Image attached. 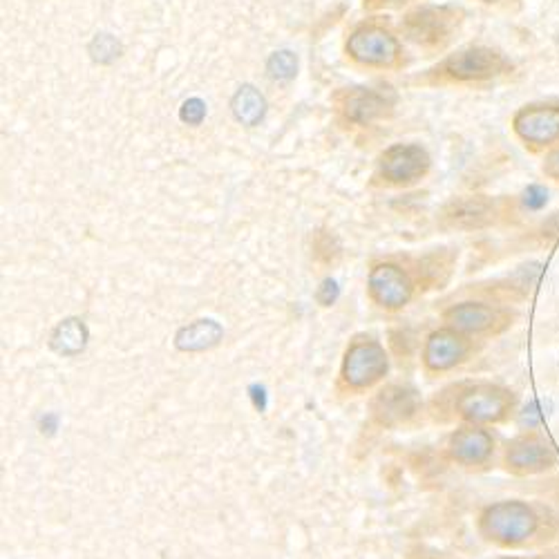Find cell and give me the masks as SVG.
<instances>
[{"label": "cell", "instance_id": "obj_26", "mask_svg": "<svg viewBox=\"0 0 559 559\" xmlns=\"http://www.w3.org/2000/svg\"><path fill=\"white\" fill-rule=\"evenodd\" d=\"M544 173L549 175L551 179L559 181V146L555 148V150L546 157V164H544Z\"/></svg>", "mask_w": 559, "mask_h": 559}, {"label": "cell", "instance_id": "obj_27", "mask_svg": "<svg viewBox=\"0 0 559 559\" xmlns=\"http://www.w3.org/2000/svg\"><path fill=\"white\" fill-rule=\"evenodd\" d=\"M486 3H499V0H486Z\"/></svg>", "mask_w": 559, "mask_h": 559}, {"label": "cell", "instance_id": "obj_12", "mask_svg": "<svg viewBox=\"0 0 559 559\" xmlns=\"http://www.w3.org/2000/svg\"><path fill=\"white\" fill-rule=\"evenodd\" d=\"M467 353H470V342L465 340L463 334L448 327L430 334L425 342L423 360L427 365V369L432 372H448L456 367V365H461L467 358Z\"/></svg>", "mask_w": 559, "mask_h": 559}, {"label": "cell", "instance_id": "obj_20", "mask_svg": "<svg viewBox=\"0 0 559 559\" xmlns=\"http://www.w3.org/2000/svg\"><path fill=\"white\" fill-rule=\"evenodd\" d=\"M267 72L271 78H276V81H289V78H293L295 72H298V59H295L293 52L280 50L276 54H271V59L267 63Z\"/></svg>", "mask_w": 559, "mask_h": 559}, {"label": "cell", "instance_id": "obj_13", "mask_svg": "<svg viewBox=\"0 0 559 559\" xmlns=\"http://www.w3.org/2000/svg\"><path fill=\"white\" fill-rule=\"evenodd\" d=\"M369 291L385 309H398L412 298V282L398 267L381 264L369 273Z\"/></svg>", "mask_w": 559, "mask_h": 559}, {"label": "cell", "instance_id": "obj_4", "mask_svg": "<svg viewBox=\"0 0 559 559\" xmlns=\"http://www.w3.org/2000/svg\"><path fill=\"white\" fill-rule=\"evenodd\" d=\"M456 14L448 7H418L405 18V34L418 45H443L456 27Z\"/></svg>", "mask_w": 559, "mask_h": 559}, {"label": "cell", "instance_id": "obj_3", "mask_svg": "<svg viewBox=\"0 0 559 559\" xmlns=\"http://www.w3.org/2000/svg\"><path fill=\"white\" fill-rule=\"evenodd\" d=\"M504 463L512 474H544L557 465V452L539 430H526L506 443Z\"/></svg>", "mask_w": 559, "mask_h": 559}, {"label": "cell", "instance_id": "obj_7", "mask_svg": "<svg viewBox=\"0 0 559 559\" xmlns=\"http://www.w3.org/2000/svg\"><path fill=\"white\" fill-rule=\"evenodd\" d=\"M347 52L365 65H392L398 59V41L387 29L367 25L351 34Z\"/></svg>", "mask_w": 559, "mask_h": 559}, {"label": "cell", "instance_id": "obj_21", "mask_svg": "<svg viewBox=\"0 0 559 559\" xmlns=\"http://www.w3.org/2000/svg\"><path fill=\"white\" fill-rule=\"evenodd\" d=\"M90 56H92V61L108 65L121 56V43L112 34H97L90 43Z\"/></svg>", "mask_w": 559, "mask_h": 559}, {"label": "cell", "instance_id": "obj_25", "mask_svg": "<svg viewBox=\"0 0 559 559\" xmlns=\"http://www.w3.org/2000/svg\"><path fill=\"white\" fill-rule=\"evenodd\" d=\"M336 298H338V284L334 280H325L323 287L318 289V300H320L325 306H329V304L336 302Z\"/></svg>", "mask_w": 559, "mask_h": 559}, {"label": "cell", "instance_id": "obj_1", "mask_svg": "<svg viewBox=\"0 0 559 559\" xmlns=\"http://www.w3.org/2000/svg\"><path fill=\"white\" fill-rule=\"evenodd\" d=\"M479 530L497 546L519 549L532 542L542 530V517L526 501L504 499L490 504L479 515Z\"/></svg>", "mask_w": 559, "mask_h": 559}, {"label": "cell", "instance_id": "obj_6", "mask_svg": "<svg viewBox=\"0 0 559 559\" xmlns=\"http://www.w3.org/2000/svg\"><path fill=\"white\" fill-rule=\"evenodd\" d=\"M387 372V356L378 342H356L351 345L345 362H342V376L351 387H369L381 381Z\"/></svg>", "mask_w": 559, "mask_h": 559}, {"label": "cell", "instance_id": "obj_11", "mask_svg": "<svg viewBox=\"0 0 559 559\" xmlns=\"http://www.w3.org/2000/svg\"><path fill=\"white\" fill-rule=\"evenodd\" d=\"M448 452L456 463L486 465L495 452V439L483 425L467 423L450 437Z\"/></svg>", "mask_w": 559, "mask_h": 559}, {"label": "cell", "instance_id": "obj_16", "mask_svg": "<svg viewBox=\"0 0 559 559\" xmlns=\"http://www.w3.org/2000/svg\"><path fill=\"white\" fill-rule=\"evenodd\" d=\"M387 110V101L383 94L372 92V90H353L345 97V104H342V112L351 123H360L367 125L374 119L383 117Z\"/></svg>", "mask_w": 559, "mask_h": 559}, {"label": "cell", "instance_id": "obj_19", "mask_svg": "<svg viewBox=\"0 0 559 559\" xmlns=\"http://www.w3.org/2000/svg\"><path fill=\"white\" fill-rule=\"evenodd\" d=\"M231 110L242 125H257L267 114V101L253 85H242L231 101Z\"/></svg>", "mask_w": 559, "mask_h": 559}, {"label": "cell", "instance_id": "obj_17", "mask_svg": "<svg viewBox=\"0 0 559 559\" xmlns=\"http://www.w3.org/2000/svg\"><path fill=\"white\" fill-rule=\"evenodd\" d=\"M224 336V329L215 320H197L184 329H179L175 345L181 351H204L215 347Z\"/></svg>", "mask_w": 559, "mask_h": 559}, {"label": "cell", "instance_id": "obj_22", "mask_svg": "<svg viewBox=\"0 0 559 559\" xmlns=\"http://www.w3.org/2000/svg\"><path fill=\"white\" fill-rule=\"evenodd\" d=\"M204 117H206V104L197 97L184 101L179 108V119L188 125H199L204 121Z\"/></svg>", "mask_w": 559, "mask_h": 559}, {"label": "cell", "instance_id": "obj_5", "mask_svg": "<svg viewBox=\"0 0 559 559\" xmlns=\"http://www.w3.org/2000/svg\"><path fill=\"white\" fill-rule=\"evenodd\" d=\"M501 54L490 48H465L448 56L443 63L446 72L454 81H483V78L497 76L504 70Z\"/></svg>", "mask_w": 559, "mask_h": 559}, {"label": "cell", "instance_id": "obj_8", "mask_svg": "<svg viewBox=\"0 0 559 559\" xmlns=\"http://www.w3.org/2000/svg\"><path fill=\"white\" fill-rule=\"evenodd\" d=\"M430 168V157L420 146L398 143L387 148L381 157V173L392 184H412Z\"/></svg>", "mask_w": 559, "mask_h": 559}, {"label": "cell", "instance_id": "obj_2", "mask_svg": "<svg viewBox=\"0 0 559 559\" xmlns=\"http://www.w3.org/2000/svg\"><path fill=\"white\" fill-rule=\"evenodd\" d=\"M454 409L465 423L474 425L501 423L515 409V394L506 390V387H499L493 383H479L459 394Z\"/></svg>", "mask_w": 559, "mask_h": 559}, {"label": "cell", "instance_id": "obj_15", "mask_svg": "<svg viewBox=\"0 0 559 559\" xmlns=\"http://www.w3.org/2000/svg\"><path fill=\"white\" fill-rule=\"evenodd\" d=\"M443 218L456 228H481L493 222L495 206L486 197H461L448 204Z\"/></svg>", "mask_w": 559, "mask_h": 559}, {"label": "cell", "instance_id": "obj_9", "mask_svg": "<svg viewBox=\"0 0 559 559\" xmlns=\"http://www.w3.org/2000/svg\"><path fill=\"white\" fill-rule=\"evenodd\" d=\"M443 318H446L448 327H452L454 332H459L463 336L490 334L497 327L508 325V318L504 316V311H499L497 306L486 302H459L450 306Z\"/></svg>", "mask_w": 559, "mask_h": 559}, {"label": "cell", "instance_id": "obj_18", "mask_svg": "<svg viewBox=\"0 0 559 559\" xmlns=\"http://www.w3.org/2000/svg\"><path fill=\"white\" fill-rule=\"evenodd\" d=\"M50 345L56 353H61V356H76V353L83 351L87 345V329L81 320H76V318H67V320H63L52 332Z\"/></svg>", "mask_w": 559, "mask_h": 559}, {"label": "cell", "instance_id": "obj_24", "mask_svg": "<svg viewBox=\"0 0 559 559\" xmlns=\"http://www.w3.org/2000/svg\"><path fill=\"white\" fill-rule=\"evenodd\" d=\"M542 412H539V403L537 401H530V405H526V409L521 412V425L526 430H539V423H542Z\"/></svg>", "mask_w": 559, "mask_h": 559}, {"label": "cell", "instance_id": "obj_14", "mask_svg": "<svg viewBox=\"0 0 559 559\" xmlns=\"http://www.w3.org/2000/svg\"><path fill=\"white\" fill-rule=\"evenodd\" d=\"M416 392L407 390L403 385H392L378 394L374 403V414L381 420L383 425H394L407 420L416 412Z\"/></svg>", "mask_w": 559, "mask_h": 559}, {"label": "cell", "instance_id": "obj_23", "mask_svg": "<svg viewBox=\"0 0 559 559\" xmlns=\"http://www.w3.org/2000/svg\"><path fill=\"white\" fill-rule=\"evenodd\" d=\"M521 204H523V206H526L528 211H542V208L546 206V204H549V190H546L544 186L532 184V186H528L526 190H523Z\"/></svg>", "mask_w": 559, "mask_h": 559}, {"label": "cell", "instance_id": "obj_10", "mask_svg": "<svg viewBox=\"0 0 559 559\" xmlns=\"http://www.w3.org/2000/svg\"><path fill=\"white\" fill-rule=\"evenodd\" d=\"M515 132L530 146H551L559 139V108L528 106L515 114Z\"/></svg>", "mask_w": 559, "mask_h": 559}]
</instances>
